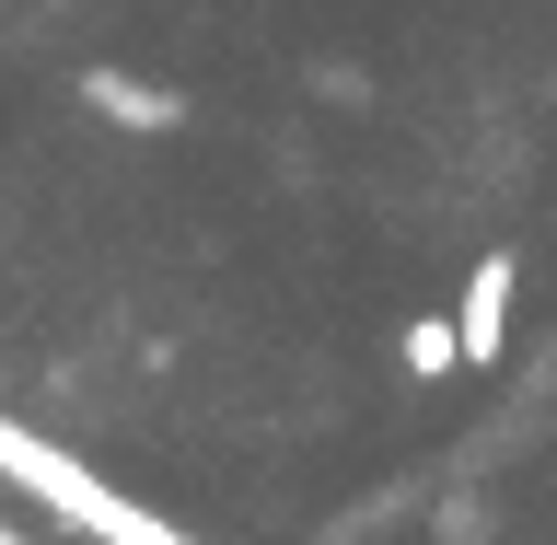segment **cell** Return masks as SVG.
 <instances>
[]
</instances>
